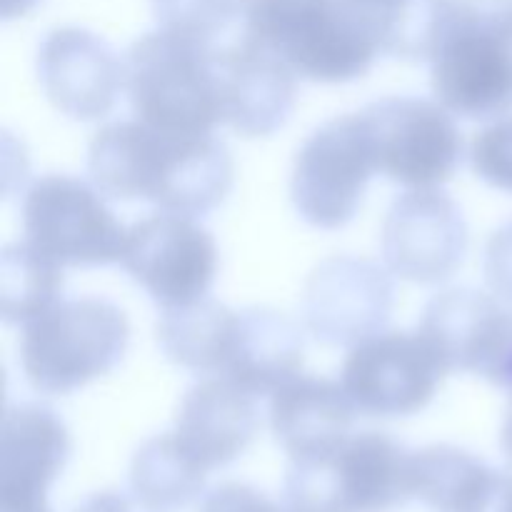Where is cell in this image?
Returning a JSON list of instances; mask_svg holds the SVG:
<instances>
[{
  "instance_id": "obj_1",
  "label": "cell",
  "mask_w": 512,
  "mask_h": 512,
  "mask_svg": "<svg viewBox=\"0 0 512 512\" xmlns=\"http://www.w3.org/2000/svg\"><path fill=\"white\" fill-rule=\"evenodd\" d=\"M88 173L105 198L143 200L203 218L233 188V155L215 135H175L143 120L103 125L88 145Z\"/></svg>"
},
{
  "instance_id": "obj_2",
  "label": "cell",
  "mask_w": 512,
  "mask_h": 512,
  "mask_svg": "<svg viewBox=\"0 0 512 512\" xmlns=\"http://www.w3.org/2000/svg\"><path fill=\"white\" fill-rule=\"evenodd\" d=\"M428 63L435 100L453 115H512V0H453Z\"/></svg>"
},
{
  "instance_id": "obj_3",
  "label": "cell",
  "mask_w": 512,
  "mask_h": 512,
  "mask_svg": "<svg viewBox=\"0 0 512 512\" xmlns=\"http://www.w3.org/2000/svg\"><path fill=\"white\" fill-rule=\"evenodd\" d=\"M20 328V368L43 395H68L103 378L130 343L128 315L105 298H60Z\"/></svg>"
},
{
  "instance_id": "obj_4",
  "label": "cell",
  "mask_w": 512,
  "mask_h": 512,
  "mask_svg": "<svg viewBox=\"0 0 512 512\" xmlns=\"http://www.w3.org/2000/svg\"><path fill=\"white\" fill-rule=\"evenodd\" d=\"M248 30L310 83H353L380 55L348 0H250Z\"/></svg>"
},
{
  "instance_id": "obj_5",
  "label": "cell",
  "mask_w": 512,
  "mask_h": 512,
  "mask_svg": "<svg viewBox=\"0 0 512 512\" xmlns=\"http://www.w3.org/2000/svg\"><path fill=\"white\" fill-rule=\"evenodd\" d=\"M413 498V450L375 430L325 458L290 460L285 473L288 512H393Z\"/></svg>"
},
{
  "instance_id": "obj_6",
  "label": "cell",
  "mask_w": 512,
  "mask_h": 512,
  "mask_svg": "<svg viewBox=\"0 0 512 512\" xmlns=\"http://www.w3.org/2000/svg\"><path fill=\"white\" fill-rule=\"evenodd\" d=\"M213 55L163 30L135 40L123 58L135 118L165 133L213 135L223 125Z\"/></svg>"
},
{
  "instance_id": "obj_7",
  "label": "cell",
  "mask_w": 512,
  "mask_h": 512,
  "mask_svg": "<svg viewBox=\"0 0 512 512\" xmlns=\"http://www.w3.org/2000/svg\"><path fill=\"white\" fill-rule=\"evenodd\" d=\"M20 218L25 240L63 268H105L123 258L128 228L95 185L73 175L35 180Z\"/></svg>"
},
{
  "instance_id": "obj_8",
  "label": "cell",
  "mask_w": 512,
  "mask_h": 512,
  "mask_svg": "<svg viewBox=\"0 0 512 512\" xmlns=\"http://www.w3.org/2000/svg\"><path fill=\"white\" fill-rule=\"evenodd\" d=\"M375 168L408 190L440 188L463 163V135L438 100L390 95L360 110Z\"/></svg>"
},
{
  "instance_id": "obj_9",
  "label": "cell",
  "mask_w": 512,
  "mask_h": 512,
  "mask_svg": "<svg viewBox=\"0 0 512 512\" xmlns=\"http://www.w3.org/2000/svg\"><path fill=\"white\" fill-rule=\"evenodd\" d=\"M375 173L360 113L338 115L315 128L295 153L290 200L308 225L340 230L358 215Z\"/></svg>"
},
{
  "instance_id": "obj_10",
  "label": "cell",
  "mask_w": 512,
  "mask_h": 512,
  "mask_svg": "<svg viewBox=\"0 0 512 512\" xmlns=\"http://www.w3.org/2000/svg\"><path fill=\"white\" fill-rule=\"evenodd\" d=\"M448 375L420 330H383L348 350L340 385L368 418H410L428 408Z\"/></svg>"
},
{
  "instance_id": "obj_11",
  "label": "cell",
  "mask_w": 512,
  "mask_h": 512,
  "mask_svg": "<svg viewBox=\"0 0 512 512\" xmlns=\"http://www.w3.org/2000/svg\"><path fill=\"white\" fill-rule=\"evenodd\" d=\"M218 243L190 215L158 213L128 228L120 265L163 310L208 298L218 278Z\"/></svg>"
},
{
  "instance_id": "obj_12",
  "label": "cell",
  "mask_w": 512,
  "mask_h": 512,
  "mask_svg": "<svg viewBox=\"0 0 512 512\" xmlns=\"http://www.w3.org/2000/svg\"><path fill=\"white\" fill-rule=\"evenodd\" d=\"M450 373L512 388V305L475 288L438 293L418 325Z\"/></svg>"
},
{
  "instance_id": "obj_13",
  "label": "cell",
  "mask_w": 512,
  "mask_h": 512,
  "mask_svg": "<svg viewBox=\"0 0 512 512\" xmlns=\"http://www.w3.org/2000/svg\"><path fill=\"white\" fill-rule=\"evenodd\" d=\"M468 245L470 233L463 210L438 188L398 195L380 230L385 268L395 278L425 288L453 278L465 263Z\"/></svg>"
},
{
  "instance_id": "obj_14",
  "label": "cell",
  "mask_w": 512,
  "mask_h": 512,
  "mask_svg": "<svg viewBox=\"0 0 512 512\" xmlns=\"http://www.w3.org/2000/svg\"><path fill=\"white\" fill-rule=\"evenodd\" d=\"M395 305L393 273L385 263L333 255L310 273L303 290L308 333L330 348H353L383 333Z\"/></svg>"
},
{
  "instance_id": "obj_15",
  "label": "cell",
  "mask_w": 512,
  "mask_h": 512,
  "mask_svg": "<svg viewBox=\"0 0 512 512\" xmlns=\"http://www.w3.org/2000/svg\"><path fill=\"white\" fill-rule=\"evenodd\" d=\"M38 80L45 98L65 118L103 120L125 90V60L93 30H50L38 48Z\"/></svg>"
},
{
  "instance_id": "obj_16",
  "label": "cell",
  "mask_w": 512,
  "mask_h": 512,
  "mask_svg": "<svg viewBox=\"0 0 512 512\" xmlns=\"http://www.w3.org/2000/svg\"><path fill=\"white\" fill-rule=\"evenodd\" d=\"M223 125L245 138H270L295 108L298 75L250 30L213 55Z\"/></svg>"
},
{
  "instance_id": "obj_17",
  "label": "cell",
  "mask_w": 512,
  "mask_h": 512,
  "mask_svg": "<svg viewBox=\"0 0 512 512\" xmlns=\"http://www.w3.org/2000/svg\"><path fill=\"white\" fill-rule=\"evenodd\" d=\"M258 428V398L233 380L210 375L185 390L173 433L185 453L210 473L235 463Z\"/></svg>"
},
{
  "instance_id": "obj_18",
  "label": "cell",
  "mask_w": 512,
  "mask_h": 512,
  "mask_svg": "<svg viewBox=\"0 0 512 512\" xmlns=\"http://www.w3.org/2000/svg\"><path fill=\"white\" fill-rule=\"evenodd\" d=\"M358 415L340 383L295 375L270 395V428L290 460L325 458L350 438Z\"/></svg>"
},
{
  "instance_id": "obj_19",
  "label": "cell",
  "mask_w": 512,
  "mask_h": 512,
  "mask_svg": "<svg viewBox=\"0 0 512 512\" xmlns=\"http://www.w3.org/2000/svg\"><path fill=\"white\" fill-rule=\"evenodd\" d=\"M68 458L70 433L53 408L43 403L10 405L0 445V503L45 500Z\"/></svg>"
},
{
  "instance_id": "obj_20",
  "label": "cell",
  "mask_w": 512,
  "mask_h": 512,
  "mask_svg": "<svg viewBox=\"0 0 512 512\" xmlns=\"http://www.w3.org/2000/svg\"><path fill=\"white\" fill-rule=\"evenodd\" d=\"M303 355V333L288 315L270 308L240 310L233 360L220 378L233 380L255 398H270L303 373Z\"/></svg>"
},
{
  "instance_id": "obj_21",
  "label": "cell",
  "mask_w": 512,
  "mask_h": 512,
  "mask_svg": "<svg viewBox=\"0 0 512 512\" xmlns=\"http://www.w3.org/2000/svg\"><path fill=\"white\" fill-rule=\"evenodd\" d=\"M240 310L203 298L183 308L163 310L158 345L165 358L195 375H225L238 340Z\"/></svg>"
},
{
  "instance_id": "obj_22",
  "label": "cell",
  "mask_w": 512,
  "mask_h": 512,
  "mask_svg": "<svg viewBox=\"0 0 512 512\" xmlns=\"http://www.w3.org/2000/svg\"><path fill=\"white\" fill-rule=\"evenodd\" d=\"M503 473L455 445L413 450V495L438 512H488Z\"/></svg>"
},
{
  "instance_id": "obj_23",
  "label": "cell",
  "mask_w": 512,
  "mask_h": 512,
  "mask_svg": "<svg viewBox=\"0 0 512 512\" xmlns=\"http://www.w3.org/2000/svg\"><path fill=\"white\" fill-rule=\"evenodd\" d=\"M208 470L195 463L175 433L145 440L130 463V493L150 512L188 508L200 498Z\"/></svg>"
},
{
  "instance_id": "obj_24",
  "label": "cell",
  "mask_w": 512,
  "mask_h": 512,
  "mask_svg": "<svg viewBox=\"0 0 512 512\" xmlns=\"http://www.w3.org/2000/svg\"><path fill=\"white\" fill-rule=\"evenodd\" d=\"M363 18L380 53L403 60H430L453 0H348Z\"/></svg>"
},
{
  "instance_id": "obj_25",
  "label": "cell",
  "mask_w": 512,
  "mask_h": 512,
  "mask_svg": "<svg viewBox=\"0 0 512 512\" xmlns=\"http://www.w3.org/2000/svg\"><path fill=\"white\" fill-rule=\"evenodd\" d=\"M63 298V265L38 248L10 243L0 263V310L8 325H25Z\"/></svg>"
},
{
  "instance_id": "obj_26",
  "label": "cell",
  "mask_w": 512,
  "mask_h": 512,
  "mask_svg": "<svg viewBox=\"0 0 512 512\" xmlns=\"http://www.w3.org/2000/svg\"><path fill=\"white\" fill-rule=\"evenodd\" d=\"M158 30L218 53L248 30L250 0H150Z\"/></svg>"
},
{
  "instance_id": "obj_27",
  "label": "cell",
  "mask_w": 512,
  "mask_h": 512,
  "mask_svg": "<svg viewBox=\"0 0 512 512\" xmlns=\"http://www.w3.org/2000/svg\"><path fill=\"white\" fill-rule=\"evenodd\" d=\"M470 165L485 185L512 195V115L493 120L475 135Z\"/></svg>"
},
{
  "instance_id": "obj_28",
  "label": "cell",
  "mask_w": 512,
  "mask_h": 512,
  "mask_svg": "<svg viewBox=\"0 0 512 512\" xmlns=\"http://www.w3.org/2000/svg\"><path fill=\"white\" fill-rule=\"evenodd\" d=\"M483 273L490 293L512 305V220L490 235L485 245Z\"/></svg>"
},
{
  "instance_id": "obj_29",
  "label": "cell",
  "mask_w": 512,
  "mask_h": 512,
  "mask_svg": "<svg viewBox=\"0 0 512 512\" xmlns=\"http://www.w3.org/2000/svg\"><path fill=\"white\" fill-rule=\"evenodd\" d=\"M198 512H288L270 500L263 490L245 483H223L210 490Z\"/></svg>"
},
{
  "instance_id": "obj_30",
  "label": "cell",
  "mask_w": 512,
  "mask_h": 512,
  "mask_svg": "<svg viewBox=\"0 0 512 512\" xmlns=\"http://www.w3.org/2000/svg\"><path fill=\"white\" fill-rule=\"evenodd\" d=\"M73 512H133V508H130V500L123 493L105 490V493H95L85 498Z\"/></svg>"
},
{
  "instance_id": "obj_31",
  "label": "cell",
  "mask_w": 512,
  "mask_h": 512,
  "mask_svg": "<svg viewBox=\"0 0 512 512\" xmlns=\"http://www.w3.org/2000/svg\"><path fill=\"white\" fill-rule=\"evenodd\" d=\"M488 512H512V473H503Z\"/></svg>"
},
{
  "instance_id": "obj_32",
  "label": "cell",
  "mask_w": 512,
  "mask_h": 512,
  "mask_svg": "<svg viewBox=\"0 0 512 512\" xmlns=\"http://www.w3.org/2000/svg\"><path fill=\"white\" fill-rule=\"evenodd\" d=\"M500 450H503L505 460L512 468V388L508 395V405H505V415H503V425H500Z\"/></svg>"
},
{
  "instance_id": "obj_33",
  "label": "cell",
  "mask_w": 512,
  "mask_h": 512,
  "mask_svg": "<svg viewBox=\"0 0 512 512\" xmlns=\"http://www.w3.org/2000/svg\"><path fill=\"white\" fill-rule=\"evenodd\" d=\"M0 512H50L45 500H15V503H0Z\"/></svg>"
},
{
  "instance_id": "obj_34",
  "label": "cell",
  "mask_w": 512,
  "mask_h": 512,
  "mask_svg": "<svg viewBox=\"0 0 512 512\" xmlns=\"http://www.w3.org/2000/svg\"><path fill=\"white\" fill-rule=\"evenodd\" d=\"M33 5H38V0H3V18L13 20L18 15H25Z\"/></svg>"
}]
</instances>
